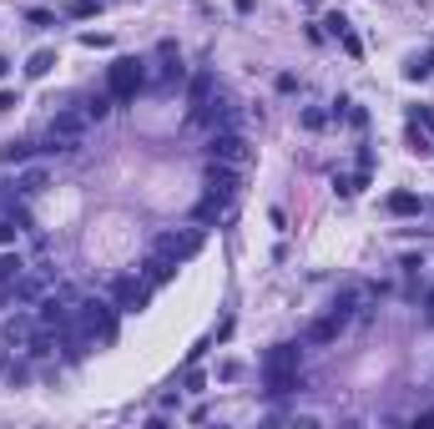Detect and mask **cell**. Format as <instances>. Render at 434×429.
Returning a JSON list of instances; mask_svg holds the SVG:
<instances>
[{"instance_id":"d6a6232c","label":"cell","mask_w":434,"mask_h":429,"mask_svg":"<svg viewBox=\"0 0 434 429\" xmlns=\"http://www.w3.org/2000/svg\"><path fill=\"white\" fill-rule=\"evenodd\" d=\"M424 66H429V76H434V51H429V56H424Z\"/></svg>"},{"instance_id":"ac0fdd59","label":"cell","mask_w":434,"mask_h":429,"mask_svg":"<svg viewBox=\"0 0 434 429\" xmlns=\"http://www.w3.org/2000/svg\"><path fill=\"white\" fill-rule=\"evenodd\" d=\"M41 187H46V167H31V172L21 177V192H26V197H36Z\"/></svg>"},{"instance_id":"9a60e30c","label":"cell","mask_w":434,"mask_h":429,"mask_svg":"<svg viewBox=\"0 0 434 429\" xmlns=\"http://www.w3.org/2000/svg\"><path fill=\"white\" fill-rule=\"evenodd\" d=\"M16 298H21V303H41V298H46V283H41V278H16Z\"/></svg>"},{"instance_id":"7402d4cb","label":"cell","mask_w":434,"mask_h":429,"mask_svg":"<svg viewBox=\"0 0 434 429\" xmlns=\"http://www.w3.org/2000/svg\"><path fill=\"white\" fill-rule=\"evenodd\" d=\"M106 112H112V96H96V101L86 106V117H91V122H101Z\"/></svg>"},{"instance_id":"f1b7e54d","label":"cell","mask_w":434,"mask_h":429,"mask_svg":"<svg viewBox=\"0 0 434 429\" xmlns=\"http://www.w3.org/2000/svg\"><path fill=\"white\" fill-rule=\"evenodd\" d=\"M11 106H21V96L16 91H0V112H11Z\"/></svg>"},{"instance_id":"3957f363","label":"cell","mask_w":434,"mask_h":429,"mask_svg":"<svg viewBox=\"0 0 434 429\" xmlns=\"http://www.w3.org/2000/svg\"><path fill=\"white\" fill-rule=\"evenodd\" d=\"M112 303H117L122 313H142V308L152 303V283H147V278H117Z\"/></svg>"},{"instance_id":"ffe728a7","label":"cell","mask_w":434,"mask_h":429,"mask_svg":"<svg viewBox=\"0 0 434 429\" xmlns=\"http://www.w3.org/2000/svg\"><path fill=\"white\" fill-rule=\"evenodd\" d=\"M409 122H414V127H424V132L434 137V106H414V112H409Z\"/></svg>"},{"instance_id":"2e32d148","label":"cell","mask_w":434,"mask_h":429,"mask_svg":"<svg viewBox=\"0 0 434 429\" xmlns=\"http://www.w3.org/2000/svg\"><path fill=\"white\" fill-rule=\"evenodd\" d=\"M21 268H26V263H21L16 253L0 258V288H11V283H16V278H21Z\"/></svg>"},{"instance_id":"6da1fadb","label":"cell","mask_w":434,"mask_h":429,"mask_svg":"<svg viewBox=\"0 0 434 429\" xmlns=\"http://www.w3.org/2000/svg\"><path fill=\"white\" fill-rule=\"evenodd\" d=\"M263 384H268V394H293V389H298V349H293V344L268 349V359H263Z\"/></svg>"},{"instance_id":"d4e9b609","label":"cell","mask_w":434,"mask_h":429,"mask_svg":"<svg viewBox=\"0 0 434 429\" xmlns=\"http://www.w3.org/2000/svg\"><path fill=\"white\" fill-rule=\"evenodd\" d=\"M26 21H31V26H56V16H51V11H26Z\"/></svg>"},{"instance_id":"cb8c5ba5","label":"cell","mask_w":434,"mask_h":429,"mask_svg":"<svg viewBox=\"0 0 434 429\" xmlns=\"http://www.w3.org/2000/svg\"><path fill=\"white\" fill-rule=\"evenodd\" d=\"M339 41H344V51H349V56H354V61H359V56H364V46H359V36H354V31H344V36H339Z\"/></svg>"},{"instance_id":"44dd1931","label":"cell","mask_w":434,"mask_h":429,"mask_svg":"<svg viewBox=\"0 0 434 429\" xmlns=\"http://www.w3.org/2000/svg\"><path fill=\"white\" fill-rule=\"evenodd\" d=\"M303 127H308V132H323V127H329V112H318V106H308V112H303Z\"/></svg>"},{"instance_id":"d6986e66","label":"cell","mask_w":434,"mask_h":429,"mask_svg":"<svg viewBox=\"0 0 434 429\" xmlns=\"http://www.w3.org/2000/svg\"><path fill=\"white\" fill-rule=\"evenodd\" d=\"M429 142H434V137H429L424 127H414V122H409V152H419V157H424V152H429Z\"/></svg>"},{"instance_id":"7c38bea8","label":"cell","mask_w":434,"mask_h":429,"mask_svg":"<svg viewBox=\"0 0 434 429\" xmlns=\"http://www.w3.org/2000/svg\"><path fill=\"white\" fill-rule=\"evenodd\" d=\"M389 212H394V218H414V212H419V192H389Z\"/></svg>"},{"instance_id":"7a4b0ae2","label":"cell","mask_w":434,"mask_h":429,"mask_svg":"<svg viewBox=\"0 0 434 429\" xmlns=\"http://www.w3.org/2000/svg\"><path fill=\"white\" fill-rule=\"evenodd\" d=\"M106 91H112V101H132V96L142 91V66H137L132 56L112 61V71H106Z\"/></svg>"},{"instance_id":"603a6c76","label":"cell","mask_w":434,"mask_h":429,"mask_svg":"<svg viewBox=\"0 0 434 429\" xmlns=\"http://www.w3.org/2000/svg\"><path fill=\"white\" fill-rule=\"evenodd\" d=\"M106 6V0H76V6H71V16H96Z\"/></svg>"},{"instance_id":"4fadbf2b","label":"cell","mask_w":434,"mask_h":429,"mask_svg":"<svg viewBox=\"0 0 434 429\" xmlns=\"http://www.w3.org/2000/svg\"><path fill=\"white\" fill-rule=\"evenodd\" d=\"M51 66H56V51H36V56L26 61V76L41 81V76H51Z\"/></svg>"},{"instance_id":"ba28073f","label":"cell","mask_w":434,"mask_h":429,"mask_svg":"<svg viewBox=\"0 0 434 429\" xmlns=\"http://www.w3.org/2000/svg\"><path fill=\"white\" fill-rule=\"evenodd\" d=\"M207 101H212V76H207V71H197V76H192V86H187V117H192V122H202Z\"/></svg>"},{"instance_id":"5bb4252c","label":"cell","mask_w":434,"mask_h":429,"mask_svg":"<svg viewBox=\"0 0 434 429\" xmlns=\"http://www.w3.org/2000/svg\"><path fill=\"white\" fill-rule=\"evenodd\" d=\"M36 152H41L36 142H11L6 152H0V162H11V167H16V162H31V157H36Z\"/></svg>"},{"instance_id":"277c9868","label":"cell","mask_w":434,"mask_h":429,"mask_svg":"<svg viewBox=\"0 0 434 429\" xmlns=\"http://www.w3.org/2000/svg\"><path fill=\"white\" fill-rule=\"evenodd\" d=\"M207 152H212V162H248V137L243 132H212V142H207Z\"/></svg>"},{"instance_id":"f546056e","label":"cell","mask_w":434,"mask_h":429,"mask_svg":"<svg viewBox=\"0 0 434 429\" xmlns=\"http://www.w3.org/2000/svg\"><path fill=\"white\" fill-rule=\"evenodd\" d=\"M414 429H434V414H419V419H414Z\"/></svg>"},{"instance_id":"4316f807","label":"cell","mask_w":434,"mask_h":429,"mask_svg":"<svg viewBox=\"0 0 434 429\" xmlns=\"http://www.w3.org/2000/svg\"><path fill=\"white\" fill-rule=\"evenodd\" d=\"M187 389H192V394H202V389H207V379H202L197 369H187Z\"/></svg>"},{"instance_id":"9c48e42d","label":"cell","mask_w":434,"mask_h":429,"mask_svg":"<svg viewBox=\"0 0 434 429\" xmlns=\"http://www.w3.org/2000/svg\"><path fill=\"white\" fill-rule=\"evenodd\" d=\"M0 339L16 344V349H26V344L36 339V318H31V313H11V318H6V329H0Z\"/></svg>"},{"instance_id":"4dcf8cb0","label":"cell","mask_w":434,"mask_h":429,"mask_svg":"<svg viewBox=\"0 0 434 429\" xmlns=\"http://www.w3.org/2000/svg\"><path fill=\"white\" fill-rule=\"evenodd\" d=\"M424 308H429V318H434V288H429V298H424Z\"/></svg>"},{"instance_id":"1f68e13d","label":"cell","mask_w":434,"mask_h":429,"mask_svg":"<svg viewBox=\"0 0 434 429\" xmlns=\"http://www.w3.org/2000/svg\"><path fill=\"white\" fill-rule=\"evenodd\" d=\"M6 71H11V61H6V56H0V81H6Z\"/></svg>"},{"instance_id":"30bf717a","label":"cell","mask_w":434,"mask_h":429,"mask_svg":"<svg viewBox=\"0 0 434 429\" xmlns=\"http://www.w3.org/2000/svg\"><path fill=\"white\" fill-rule=\"evenodd\" d=\"M339 334H344V318H339V313H323V318H313V324L303 329L308 344H334Z\"/></svg>"},{"instance_id":"484cf974","label":"cell","mask_w":434,"mask_h":429,"mask_svg":"<svg viewBox=\"0 0 434 429\" xmlns=\"http://www.w3.org/2000/svg\"><path fill=\"white\" fill-rule=\"evenodd\" d=\"M404 76H409V81H424V76H429V66H424V61H409V66H404Z\"/></svg>"},{"instance_id":"8992f818","label":"cell","mask_w":434,"mask_h":429,"mask_svg":"<svg viewBox=\"0 0 434 429\" xmlns=\"http://www.w3.org/2000/svg\"><path fill=\"white\" fill-rule=\"evenodd\" d=\"M207 197L223 202V207L238 197V172H233V162H212V172H207Z\"/></svg>"},{"instance_id":"5b68a950","label":"cell","mask_w":434,"mask_h":429,"mask_svg":"<svg viewBox=\"0 0 434 429\" xmlns=\"http://www.w3.org/2000/svg\"><path fill=\"white\" fill-rule=\"evenodd\" d=\"M86 112H56V117H51V137H56V142H66L71 152L81 147V137H86Z\"/></svg>"},{"instance_id":"52a82bcc","label":"cell","mask_w":434,"mask_h":429,"mask_svg":"<svg viewBox=\"0 0 434 429\" xmlns=\"http://www.w3.org/2000/svg\"><path fill=\"white\" fill-rule=\"evenodd\" d=\"M157 253H167V258L187 263V258L202 253V233H162V238H157Z\"/></svg>"},{"instance_id":"83f0119b","label":"cell","mask_w":434,"mask_h":429,"mask_svg":"<svg viewBox=\"0 0 434 429\" xmlns=\"http://www.w3.org/2000/svg\"><path fill=\"white\" fill-rule=\"evenodd\" d=\"M323 26H329V31H334V36H344V31H349V21H344V16H339V11H334V16H329V21H323Z\"/></svg>"},{"instance_id":"e0dca14e","label":"cell","mask_w":434,"mask_h":429,"mask_svg":"<svg viewBox=\"0 0 434 429\" xmlns=\"http://www.w3.org/2000/svg\"><path fill=\"white\" fill-rule=\"evenodd\" d=\"M359 303H364V293H359V288H349V293H344V298L334 303V313H339V318H344V324H349V318L359 313Z\"/></svg>"},{"instance_id":"8fae6325","label":"cell","mask_w":434,"mask_h":429,"mask_svg":"<svg viewBox=\"0 0 434 429\" xmlns=\"http://www.w3.org/2000/svg\"><path fill=\"white\" fill-rule=\"evenodd\" d=\"M177 268H182L177 258L152 253V258H147V283H152V288H157V283H172V278H177Z\"/></svg>"}]
</instances>
